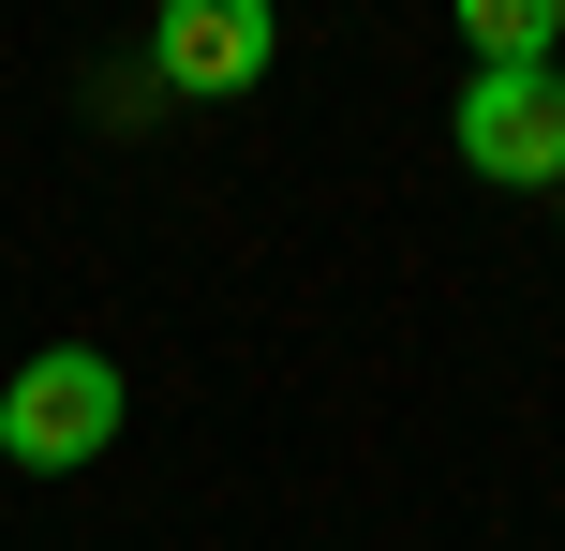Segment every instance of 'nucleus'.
<instances>
[{
	"label": "nucleus",
	"mask_w": 565,
	"mask_h": 551,
	"mask_svg": "<svg viewBox=\"0 0 565 551\" xmlns=\"http://www.w3.org/2000/svg\"><path fill=\"white\" fill-rule=\"evenodd\" d=\"M447 149L477 179H507V194H565V60H536V75H461Z\"/></svg>",
	"instance_id": "2"
},
{
	"label": "nucleus",
	"mask_w": 565,
	"mask_h": 551,
	"mask_svg": "<svg viewBox=\"0 0 565 551\" xmlns=\"http://www.w3.org/2000/svg\"><path fill=\"white\" fill-rule=\"evenodd\" d=\"M105 447H119V358H89V343L15 358V388H0V463H30V477H89Z\"/></svg>",
	"instance_id": "1"
},
{
	"label": "nucleus",
	"mask_w": 565,
	"mask_h": 551,
	"mask_svg": "<svg viewBox=\"0 0 565 551\" xmlns=\"http://www.w3.org/2000/svg\"><path fill=\"white\" fill-rule=\"evenodd\" d=\"M461 45H477V75H536L565 60V0H461Z\"/></svg>",
	"instance_id": "4"
},
{
	"label": "nucleus",
	"mask_w": 565,
	"mask_h": 551,
	"mask_svg": "<svg viewBox=\"0 0 565 551\" xmlns=\"http://www.w3.org/2000/svg\"><path fill=\"white\" fill-rule=\"evenodd\" d=\"M268 60H282V15H268V0H179V15L149 30V75H164V89H194V105L254 89Z\"/></svg>",
	"instance_id": "3"
}]
</instances>
